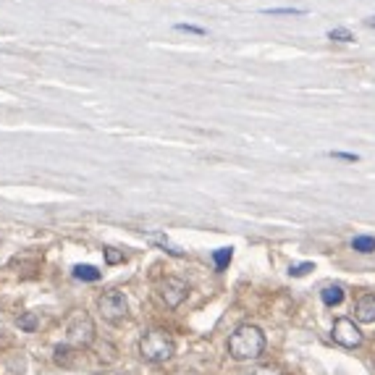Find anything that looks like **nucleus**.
Wrapping results in <instances>:
<instances>
[{
  "mask_svg": "<svg viewBox=\"0 0 375 375\" xmlns=\"http://www.w3.org/2000/svg\"><path fill=\"white\" fill-rule=\"evenodd\" d=\"M124 252H118V250H113V247H108L105 250V260H108V265H118V262H124Z\"/></svg>",
  "mask_w": 375,
  "mask_h": 375,
  "instance_id": "dca6fc26",
  "label": "nucleus"
},
{
  "mask_svg": "<svg viewBox=\"0 0 375 375\" xmlns=\"http://www.w3.org/2000/svg\"><path fill=\"white\" fill-rule=\"evenodd\" d=\"M100 312L108 323H121L129 315V305H126V296L121 292H108L100 296Z\"/></svg>",
  "mask_w": 375,
  "mask_h": 375,
  "instance_id": "20e7f679",
  "label": "nucleus"
},
{
  "mask_svg": "<svg viewBox=\"0 0 375 375\" xmlns=\"http://www.w3.org/2000/svg\"><path fill=\"white\" fill-rule=\"evenodd\" d=\"M265 352V336L257 326H239L231 336H228V354L237 360V362H247V360H257Z\"/></svg>",
  "mask_w": 375,
  "mask_h": 375,
  "instance_id": "f257e3e1",
  "label": "nucleus"
},
{
  "mask_svg": "<svg viewBox=\"0 0 375 375\" xmlns=\"http://www.w3.org/2000/svg\"><path fill=\"white\" fill-rule=\"evenodd\" d=\"M231 257H234V250H231V247H223V250L213 252V262H216L218 271H226V265L231 262Z\"/></svg>",
  "mask_w": 375,
  "mask_h": 375,
  "instance_id": "ddd939ff",
  "label": "nucleus"
},
{
  "mask_svg": "<svg viewBox=\"0 0 375 375\" xmlns=\"http://www.w3.org/2000/svg\"><path fill=\"white\" fill-rule=\"evenodd\" d=\"M330 336L336 344H341L344 349H357L360 344H362V333L360 328L354 326V320L349 318H339L333 323V330H330Z\"/></svg>",
  "mask_w": 375,
  "mask_h": 375,
  "instance_id": "39448f33",
  "label": "nucleus"
},
{
  "mask_svg": "<svg viewBox=\"0 0 375 375\" xmlns=\"http://www.w3.org/2000/svg\"><path fill=\"white\" fill-rule=\"evenodd\" d=\"M173 29H176V32L197 34V37H205V34H207V29H202V26H197V24H186V22H179V24H173Z\"/></svg>",
  "mask_w": 375,
  "mask_h": 375,
  "instance_id": "2eb2a0df",
  "label": "nucleus"
},
{
  "mask_svg": "<svg viewBox=\"0 0 375 375\" xmlns=\"http://www.w3.org/2000/svg\"><path fill=\"white\" fill-rule=\"evenodd\" d=\"M330 158H339V160H349V163H357L360 155H354V152H330Z\"/></svg>",
  "mask_w": 375,
  "mask_h": 375,
  "instance_id": "a211bd4d",
  "label": "nucleus"
},
{
  "mask_svg": "<svg viewBox=\"0 0 375 375\" xmlns=\"http://www.w3.org/2000/svg\"><path fill=\"white\" fill-rule=\"evenodd\" d=\"M139 354L147 362H166V360H170L176 354V344H173V339L166 330L152 328L139 339Z\"/></svg>",
  "mask_w": 375,
  "mask_h": 375,
  "instance_id": "f03ea898",
  "label": "nucleus"
},
{
  "mask_svg": "<svg viewBox=\"0 0 375 375\" xmlns=\"http://www.w3.org/2000/svg\"><path fill=\"white\" fill-rule=\"evenodd\" d=\"M74 276H77V278H79V281H100V276L102 273L97 271V268H95V265H77V268H74Z\"/></svg>",
  "mask_w": 375,
  "mask_h": 375,
  "instance_id": "1a4fd4ad",
  "label": "nucleus"
},
{
  "mask_svg": "<svg viewBox=\"0 0 375 375\" xmlns=\"http://www.w3.org/2000/svg\"><path fill=\"white\" fill-rule=\"evenodd\" d=\"M315 271V265L312 262H302V265H294V268H289V276H294V278H299V276H305V273Z\"/></svg>",
  "mask_w": 375,
  "mask_h": 375,
  "instance_id": "f3484780",
  "label": "nucleus"
},
{
  "mask_svg": "<svg viewBox=\"0 0 375 375\" xmlns=\"http://www.w3.org/2000/svg\"><path fill=\"white\" fill-rule=\"evenodd\" d=\"M352 250L362 252V255H370V252H375V237H354L352 239Z\"/></svg>",
  "mask_w": 375,
  "mask_h": 375,
  "instance_id": "9b49d317",
  "label": "nucleus"
},
{
  "mask_svg": "<svg viewBox=\"0 0 375 375\" xmlns=\"http://www.w3.org/2000/svg\"><path fill=\"white\" fill-rule=\"evenodd\" d=\"M265 16H305L307 8H294V6H284V8H262Z\"/></svg>",
  "mask_w": 375,
  "mask_h": 375,
  "instance_id": "f8f14e48",
  "label": "nucleus"
},
{
  "mask_svg": "<svg viewBox=\"0 0 375 375\" xmlns=\"http://www.w3.org/2000/svg\"><path fill=\"white\" fill-rule=\"evenodd\" d=\"M328 40L349 45V42H354V34L352 29H346V26H333V29H328Z\"/></svg>",
  "mask_w": 375,
  "mask_h": 375,
  "instance_id": "9d476101",
  "label": "nucleus"
},
{
  "mask_svg": "<svg viewBox=\"0 0 375 375\" xmlns=\"http://www.w3.org/2000/svg\"><path fill=\"white\" fill-rule=\"evenodd\" d=\"M37 326H40V315H37V312H26V315L19 318V328L26 330V333H32Z\"/></svg>",
  "mask_w": 375,
  "mask_h": 375,
  "instance_id": "4468645a",
  "label": "nucleus"
},
{
  "mask_svg": "<svg viewBox=\"0 0 375 375\" xmlns=\"http://www.w3.org/2000/svg\"><path fill=\"white\" fill-rule=\"evenodd\" d=\"M252 375H281V370H276V367H260V370H255Z\"/></svg>",
  "mask_w": 375,
  "mask_h": 375,
  "instance_id": "6ab92c4d",
  "label": "nucleus"
},
{
  "mask_svg": "<svg viewBox=\"0 0 375 375\" xmlns=\"http://www.w3.org/2000/svg\"><path fill=\"white\" fill-rule=\"evenodd\" d=\"M367 26H375V16H370V19H367Z\"/></svg>",
  "mask_w": 375,
  "mask_h": 375,
  "instance_id": "aec40b11",
  "label": "nucleus"
},
{
  "mask_svg": "<svg viewBox=\"0 0 375 375\" xmlns=\"http://www.w3.org/2000/svg\"><path fill=\"white\" fill-rule=\"evenodd\" d=\"M66 341L71 346H90L95 341V323H92L90 315H74L71 323L66 326Z\"/></svg>",
  "mask_w": 375,
  "mask_h": 375,
  "instance_id": "7ed1b4c3",
  "label": "nucleus"
},
{
  "mask_svg": "<svg viewBox=\"0 0 375 375\" xmlns=\"http://www.w3.org/2000/svg\"><path fill=\"white\" fill-rule=\"evenodd\" d=\"M320 299L326 302L328 307H336L341 305V299H344V289H341L339 284H333V286H326L323 292H320Z\"/></svg>",
  "mask_w": 375,
  "mask_h": 375,
  "instance_id": "6e6552de",
  "label": "nucleus"
},
{
  "mask_svg": "<svg viewBox=\"0 0 375 375\" xmlns=\"http://www.w3.org/2000/svg\"><path fill=\"white\" fill-rule=\"evenodd\" d=\"M186 294H189V286L184 284L182 278H166L160 284V296L168 307H179L186 299Z\"/></svg>",
  "mask_w": 375,
  "mask_h": 375,
  "instance_id": "423d86ee",
  "label": "nucleus"
},
{
  "mask_svg": "<svg viewBox=\"0 0 375 375\" xmlns=\"http://www.w3.org/2000/svg\"><path fill=\"white\" fill-rule=\"evenodd\" d=\"M354 318L360 323H375V296L373 294H365L357 299L354 305Z\"/></svg>",
  "mask_w": 375,
  "mask_h": 375,
  "instance_id": "0eeeda50",
  "label": "nucleus"
}]
</instances>
